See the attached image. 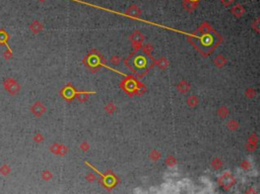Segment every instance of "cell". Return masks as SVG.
<instances>
[{"label": "cell", "instance_id": "obj_1", "mask_svg": "<svg viewBox=\"0 0 260 194\" xmlns=\"http://www.w3.org/2000/svg\"><path fill=\"white\" fill-rule=\"evenodd\" d=\"M244 12H245L244 7L241 6V5H236V6H234L233 8H232V13L234 14V15L238 16V17L242 16L243 14H244Z\"/></svg>", "mask_w": 260, "mask_h": 194}, {"label": "cell", "instance_id": "obj_2", "mask_svg": "<svg viewBox=\"0 0 260 194\" xmlns=\"http://www.w3.org/2000/svg\"><path fill=\"white\" fill-rule=\"evenodd\" d=\"M222 2H223V4H224L226 7H228V6H230L234 2V0H222Z\"/></svg>", "mask_w": 260, "mask_h": 194}, {"label": "cell", "instance_id": "obj_3", "mask_svg": "<svg viewBox=\"0 0 260 194\" xmlns=\"http://www.w3.org/2000/svg\"><path fill=\"white\" fill-rule=\"evenodd\" d=\"M40 1H45V0H40Z\"/></svg>", "mask_w": 260, "mask_h": 194}]
</instances>
